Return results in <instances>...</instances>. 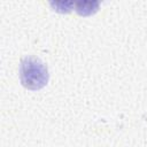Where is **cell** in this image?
Instances as JSON below:
<instances>
[{"instance_id": "1", "label": "cell", "mask_w": 147, "mask_h": 147, "mask_svg": "<svg viewBox=\"0 0 147 147\" xmlns=\"http://www.w3.org/2000/svg\"><path fill=\"white\" fill-rule=\"evenodd\" d=\"M20 79L25 88L38 91L48 83V69L40 59L26 56L20 64Z\"/></svg>"}, {"instance_id": "2", "label": "cell", "mask_w": 147, "mask_h": 147, "mask_svg": "<svg viewBox=\"0 0 147 147\" xmlns=\"http://www.w3.org/2000/svg\"><path fill=\"white\" fill-rule=\"evenodd\" d=\"M99 2L98 1H77L74 2L75 10L80 16H90L94 14L99 9Z\"/></svg>"}]
</instances>
